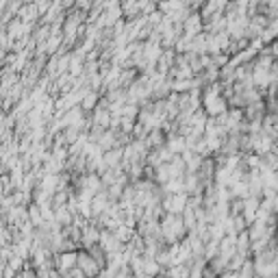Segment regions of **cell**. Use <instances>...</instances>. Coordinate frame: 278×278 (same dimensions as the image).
Wrapping results in <instances>:
<instances>
[{
	"mask_svg": "<svg viewBox=\"0 0 278 278\" xmlns=\"http://www.w3.org/2000/svg\"><path fill=\"white\" fill-rule=\"evenodd\" d=\"M165 148H168L174 156H178L187 150V141H185V137H180V135H176V133L165 135Z\"/></svg>",
	"mask_w": 278,
	"mask_h": 278,
	"instance_id": "5",
	"label": "cell"
},
{
	"mask_svg": "<svg viewBox=\"0 0 278 278\" xmlns=\"http://www.w3.org/2000/svg\"><path fill=\"white\" fill-rule=\"evenodd\" d=\"M161 224V237H163L165 246H172V244H180L189 232H187L185 224H183V217L180 215H168L165 213L163 217L159 220Z\"/></svg>",
	"mask_w": 278,
	"mask_h": 278,
	"instance_id": "1",
	"label": "cell"
},
{
	"mask_svg": "<svg viewBox=\"0 0 278 278\" xmlns=\"http://www.w3.org/2000/svg\"><path fill=\"white\" fill-rule=\"evenodd\" d=\"M76 261H78V250L59 252V254H54V270H57L61 276H65L76 267Z\"/></svg>",
	"mask_w": 278,
	"mask_h": 278,
	"instance_id": "2",
	"label": "cell"
},
{
	"mask_svg": "<svg viewBox=\"0 0 278 278\" xmlns=\"http://www.w3.org/2000/svg\"><path fill=\"white\" fill-rule=\"evenodd\" d=\"M102 163L107 170L122 168V148H111L107 152H102Z\"/></svg>",
	"mask_w": 278,
	"mask_h": 278,
	"instance_id": "6",
	"label": "cell"
},
{
	"mask_svg": "<svg viewBox=\"0 0 278 278\" xmlns=\"http://www.w3.org/2000/svg\"><path fill=\"white\" fill-rule=\"evenodd\" d=\"M76 267H78V270L83 272V274L87 276V278H98V276H100V272H102V270H100L98 263H96V261H94L92 256H89L85 250H78V261H76Z\"/></svg>",
	"mask_w": 278,
	"mask_h": 278,
	"instance_id": "3",
	"label": "cell"
},
{
	"mask_svg": "<svg viewBox=\"0 0 278 278\" xmlns=\"http://www.w3.org/2000/svg\"><path fill=\"white\" fill-rule=\"evenodd\" d=\"M168 278H189L191 276V267L187 263H180V265H172L163 272Z\"/></svg>",
	"mask_w": 278,
	"mask_h": 278,
	"instance_id": "8",
	"label": "cell"
},
{
	"mask_svg": "<svg viewBox=\"0 0 278 278\" xmlns=\"http://www.w3.org/2000/svg\"><path fill=\"white\" fill-rule=\"evenodd\" d=\"M217 278H237V274H235V272H228V270H226L224 274H220Z\"/></svg>",
	"mask_w": 278,
	"mask_h": 278,
	"instance_id": "9",
	"label": "cell"
},
{
	"mask_svg": "<svg viewBox=\"0 0 278 278\" xmlns=\"http://www.w3.org/2000/svg\"><path fill=\"white\" fill-rule=\"evenodd\" d=\"M100 98H102V96H100L98 92H92V89H87V92H85V96H83V100H80V109H83L85 113H92V111L98 107Z\"/></svg>",
	"mask_w": 278,
	"mask_h": 278,
	"instance_id": "7",
	"label": "cell"
},
{
	"mask_svg": "<svg viewBox=\"0 0 278 278\" xmlns=\"http://www.w3.org/2000/svg\"><path fill=\"white\" fill-rule=\"evenodd\" d=\"M235 237L237 235H224L222 237V241L217 244V256H222L226 263L237 254V239Z\"/></svg>",
	"mask_w": 278,
	"mask_h": 278,
	"instance_id": "4",
	"label": "cell"
},
{
	"mask_svg": "<svg viewBox=\"0 0 278 278\" xmlns=\"http://www.w3.org/2000/svg\"><path fill=\"white\" fill-rule=\"evenodd\" d=\"M154 278H168V276H165V274H159V276H154Z\"/></svg>",
	"mask_w": 278,
	"mask_h": 278,
	"instance_id": "10",
	"label": "cell"
}]
</instances>
